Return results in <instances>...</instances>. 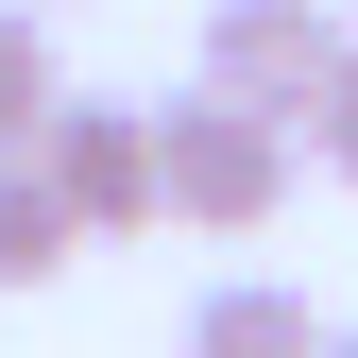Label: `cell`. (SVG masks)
Listing matches in <instances>:
<instances>
[{"label": "cell", "instance_id": "1", "mask_svg": "<svg viewBox=\"0 0 358 358\" xmlns=\"http://www.w3.org/2000/svg\"><path fill=\"white\" fill-rule=\"evenodd\" d=\"M154 137H171V222H205V239H256V222L290 205V120L273 103H239V85H171L154 103Z\"/></svg>", "mask_w": 358, "mask_h": 358}, {"label": "cell", "instance_id": "2", "mask_svg": "<svg viewBox=\"0 0 358 358\" xmlns=\"http://www.w3.org/2000/svg\"><path fill=\"white\" fill-rule=\"evenodd\" d=\"M341 52H358V17H341V0H205V85H239V103H273L290 137L324 120Z\"/></svg>", "mask_w": 358, "mask_h": 358}, {"label": "cell", "instance_id": "3", "mask_svg": "<svg viewBox=\"0 0 358 358\" xmlns=\"http://www.w3.org/2000/svg\"><path fill=\"white\" fill-rule=\"evenodd\" d=\"M52 188L85 205V239H137V222H171V137H154V103H103V85H69V120H52Z\"/></svg>", "mask_w": 358, "mask_h": 358}, {"label": "cell", "instance_id": "4", "mask_svg": "<svg viewBox=\"0 0 358 358\" xmlns=\"http://www.w3.org/2000/svg\"><path fill=\"white\" fill-rule=\"evenodd\" d=\"M341 324H307V290H273V273H222L205 307H188V358H324Z\"/></svg>", "mask_w": 358, "mask_h": 358}, {"label": "cell", "instance_id": "5", "mask_svg": "<svg viewBox=\"0 0 358 358\" xmlns=\"http://www.w3.org/2000/svg\"><path fill=\"white\" fill-rule=\"evenodd\" d=\"M69 120V52H52V0H0V154H52Z\"/></svg>", "mask_w": 358, "mask_h": 358}, {"label": "cell", "instance_id": "6", "mask_svg": "<svg viewBox=\"0 0 358 358\" xmlns=\"http://www.w3.org/2000/svg\"><path fill=\"white\" fill-rule=\"evenodd\" d=\"M69 256H85V205H69L34 154H0V290H52Z\"/></svg>", "mask_w": 358, "mask_h": 358}, {"label": "cell", "instance_id": "7", "mask_svg": "<svg viewBox=\"0 0 358 358\" xmlns=\"http://www.w3.org/2000/svg\"><path fill=\"white\" fill-rule=\"evenodd\" d=\"M307 154H324V171H358V52H341V85H324V120H307Z\"/></svg>", "mask_w": 358, "mask_h": 358}, {"label": "cell", "instance_id": "8", "mask_svg": "<svg viewBox=\"0 0 358 358\" xmlns=\"http://www.w3.org/2000/svg\"><path fill=\"white\" fill-rule=\"evenodd\" d=\"M324 358H358V324H341V341H324Z\"/></svg>", "mask_w": 358, "mask_h": 358}, {"label": "cell", "instance_id": "9", "mask_svg": "<svg viewBox=\"0 0 358 358\" xmlns=\"http://www.w3.org/2000/svg\"><path fill=\"white\" fill-rule=\"evenodd\" d=\"M341 17H358V0H341Z\"/></svg>", "mask_w": 358, "mask_h": 358}]
</instances>
